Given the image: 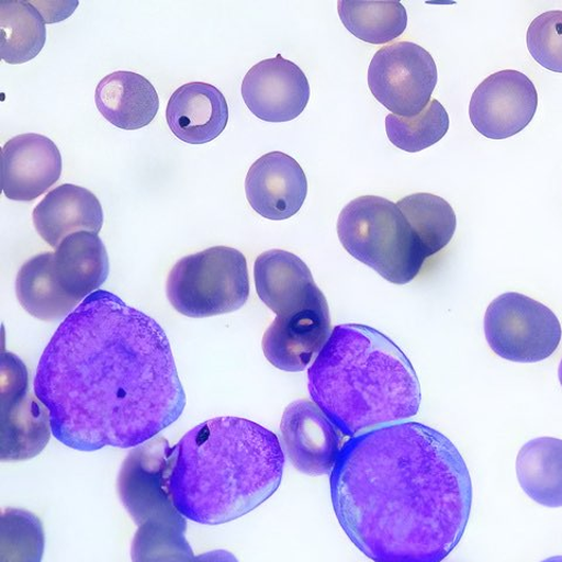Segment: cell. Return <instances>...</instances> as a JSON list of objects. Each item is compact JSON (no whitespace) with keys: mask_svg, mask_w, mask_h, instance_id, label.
Segmentation results:
<instances>
[{"mask_svg":"<svg viewBox=\"0 0 562 562\" xmlns=\"http://www.w3.org/2000/svg\"><path fill=\"white\" fill-rule=\"evenodd\" d=\"M33 390L49 413L53 436L87 452L143 446L175 424L187 404L164 328L102 290L52 337Z\"/></svg>","mask_w":562,"mask_h":562,"instance_id":"6da1fadb","label":"cell"},{"mask_svg":"<svg viewBox=\"0 0 562 562\" xmlns=\"http://www.w3.org/2000/svg\"><path fill=\"white\" fill-rule=\"evenodd\" d=\"M334 513L375 562H442L472 506L463 456L442 432L407 422L351 437L330 473Z\"/></svg>","mask_w":562,"mask_h":562,"instance_id":"7a4b0ae2","label":"cell"},{"mask_svg":"<svg viewBox=\"0 0 562 562\" xmlns=\"http://www.w3.org/2000/svg\"><path fill=\"white\" fill-rule=\"evenodd\" d=\"M284 467L274 432L249 419L217 417L188 431L173 447L170 495L184 518L222 525L272 497Z\"/></svg>","mask_w":562,"mask_h":562,"instance_id":"3957f363","label":"cell"},{"mask_svg":"<svg viewBox=\"0 0 562 562\" xmlns=\"http://www.w3.org/2000/svg\"><path fill=\"white\" fill-rule=\"evenodd\" d=\"M308 392L345 436L356 437L417 415L420 385L411 360L373 327L345 324L308 371Z\"/></svg>","mask_w":562,"mask_h":562,"instance_id":"277c9868","label":"cell"},{"mask_svg":"<svg viewBox=\"0 0 562 562\" xmlns=\"http://www.w3.org/2000/svg\"><path fill=\"white\" fill-rule=\"evenodd\" d=\"M345 250L395 285L411 283L427 259L397 204L380 196L349 202L338 220Z\"/></svg>","mask_w":562,"mask_h":562,"instance_id":"5b68a950","label":"cell"},{"mask_svg":"<svg viewBox=\"0 0 562 562\" xmlns=\"http://www.w3.org/2000/svg\"><path fill=\"white\" fill-rule=\"evenodd\" d=\"M250 295L248 261L227 246L183 257L167 279L171 306L189 318H210L241 308Z\"/></svg>","mask_w":562,"mask_h":562,"instance_id":"8992f818","label":"cell"},{"mask_svg":"<svg viewBox=\"0 0 562 562\" xmlns=\"http://www.w3.org/2000/svg\"><path fill=\"white\" fill-rule=\"evenodd\" d=\"M484 331L490 348L498 357L518 363L549 359L562 337L553 311L517 292L504 293L488 305Z\"/></svg>","mask_w":562,"mask_h":562,"instance_id":"52a82bcc","label":"cell"},{"mask_svg":"<svg viewBox=\"0 0 562 562\" xmlns=\"http://www.w3.org/2000/svg\"><path fill=\"white\" fill-rule=\"evenodd\" d=\"M437 79L430 53L411 42L380 48L368 69L369 90L386 110L402 117H414L428 108Z\"/></svg>","mask_w":562,"mask_h":562,"instance_id":"ba28073f","label":"cell"},{"mask_svg":"<svg viewBox=\"0 0 562 562\" xmlns=\"http://www.w3.org/2000/svg\"><path fill=\"white\" fill-rule=\"evenodd\" d=\"M2 397V441L0 460L22 462L42 453L49 442L50 417L43 402L30 391L25 363L10 353H2L0 371Z\"/></svg>","mask_w":562,"mask_h":562,"instance_id":"9c48e42d","label":"cell"},{"mask_svg":"<svg viewBox=\"0 0 562 562\" xmlns=\"http://www.w3.org/2000/svg\"><path fill=\"white\" fill-rule=\"evenodd\" d=\"M173 447L165 437H155L132 450L117 476V494L137 526L149 519L179 514L175 507L169 479Z\"/></svg>","mask_w":562,"mask_h":562,"instance_id":"30bf717a","label":"cell"},{"mask_svg":"<svg viewBox=\"0 0 562 562\" xmlns=\"http://www.w3.org/2000/svg\"><path fill=\"white\" fill-rule=\"evenodd\" d=\"M538 109L532 80L516 69L487 77L473 92L469 115L472 126L491 139H505L522 132Z\"/></svg>","mask_w":562,"mask_h":562,"instance_id":"8fae6325","label":"cell"},{"mask_svg":"<svg viewBox=\"0 0 562 562\" xmlns=\"http://www.w3.org/2000/svg\"><path fill=\"white\" fill-rule=\"evenodd\" d=\"M310 95L304 70L280 55L255 65L241 83L246 108L266 122H289L301 116Z\"/></svg>","mask_w":562,"mask_h":562,"instance_id":"7c38bea8","label":"cell"},{"mask_svg":"<svg viewBox=\"0 0 562 562\" xmlns=\"http://www.w3.org/2000/svg\"><path fill=\"white\" fill-rule=\"evenodd\" d=\"M281 443L291 464L308 476L330 474L341 452V436L319 407L307 400L289 404L281 418Z\"/></svg>","mask_w":562,"mask_h":562,"instance_id":"4fadbf2b","label":"cell"},{"mask_svg":"<svg viewBox=\"0 0 562 562\" xmlns=\"http://www.w3.org/2000/svg\"><path fill=\"white\" fill-rule=\"evenodd\" d=\"M330 334V314L325 299L303 311L277 315L263 334V356L280 371L304 372L313 358L319 356Z\"/></svg>","mask_w":562,"mask_h":562,"instance_id":"5bb4252c","label":"cell"},{"mask_svg":"<svg viewBox=\"0 0 562 562\" xmlns=\"http://www.w3.org/2000/svg\"><path fill=\"white\" fill-rule=\"evenodd\" d=\"M246 199L258 215L285 221L299 213L307 198V178L293 157L281 151L262 155L245 180Z\"/></svg>","mask_w":562,"mask_h":562,"instance_id":"9a60e30c","label":"cell"},{"mask_svg":"<svg viewBox=\"0 0 562 562\" xmlns=\"http://www.w3.org/2000/svg\"><path fill=\"white\" fill-rule=\"evenodd\" d=\"M3 191L11 201L32 202L55 186L61 176L63 158L50 138L22 134L2 149Z\"/></svg>","mask_w":562,"mask_h":562,"instance_id":"2e32d148","label":"cell"},{"mask_svg":"<svg viewBox=\"0 0 562 562\" xmlns=\"http://www.w3.org/2000/svg\"><path fill=\"white\" fill-rule=\"evenodd\" d=\"M255 283L260 301L277 315L303 311L326 299L305 261L284 250L258 256Z\"/></svg>","mask_w":562,"mask_h":562,"instance_id":"e0dca14e","label":"cell"},{"mask_svg":"<svg viewBox=\"0 0 562 562\" xmlns=\"http://www.w3.org/2000/svg\"><path fill=\"white\" fill-rule=\"evenodd\" d=\"M33 224L38 235L53 249L77 233L99 234L103 210L94 193L75 184H61L47 193L33 210Z\"/></svg>","mask_w":562,"mask_h":562,"instance_id":"ac0fdd59","label":"cell"},{"mask_svg":"<svg viewBox=\"0 0 562 562\" xmlns=\"http://www.w3.org/2000/svg\"><path fill=\"white\" fill-rule=\"evenodd\" d=\"M227 102L213 85L189 82L176 90L167 105V123L176 137L189 145H205L226 128Z\"/></svg>","mask_w":562,"mask_h":562,"instance_id":"d6986e66","label":"cell"},{"mask_svg":"<svg viewBox=\"0 0 562 562\" xmlns=\"http://www.w3.org/2000/svg\"><path fill=\"white\" fill-rule=\"evenodd\" d=\"M95 102L100 114L123 131L147 127L160 109L153 83L130 70L104 77L97 87Z\"/></svg>","mask_w":562,"mask_h":562,"instance_id":"ffe728a7","label":"cell"},{"mask_svg":"<svg viewBox=\"0 0 562 562\" xmlns=\"http://www.w3.org/2000/svg\"><path fill=\"white\" fill-rule=\"evenodd\" d=\"M55 268L64 290L82 303L108 280L110 257L97 234L82 232L60 243L55 252Z\"/></svg>","mask_w":562,"mask_h":562,"instance_id":"44dd1931","label":"cell"},{"mask_svg":"<svg viewBox=\"0 0 562 562\" xmlns=\"http://www.w3.org/2000/svg\"><path fill=\"white\" fill-rule=\"evenodd\" d=\"M15 293L22 307L43 322L60 321L81 304L59 283L55 252L34 256L24 263L16 276Z\"/></svg>","mask_w":562,"mask_h":562,"instance_id":"7402d4cb","label":"cell"},{"mask_svg":"<svg viewBox=\"0 0 562 562\" xmlns=\"http://www.w3.org/2000/svg\"><path fill=\"white\" fill-rule=\"evenodd\" d=\"M187 518L180 513L154 518L138 526L132 542L133 562H239L231 552L216 550L193 554L186 538Z\"/></svg>","mask_w":562,"mask_h":562,"instance_id":"603a6c76","label":"cell"},{"mask_svg":"<svg viewBox=\"0 0 562 562\" xmlns=\"http://www.w3.org/2000/svg\"><path fill=\"white\" fill-rule=\"evenodd\" d=\"M517 477L525 494L547 507H562V439L539 437L517 457Z\"/></svg>","mask_w":562,"mask_h":562,"instance_id":"cb8c5ba5","label":"cell"},{"mask_svg":"<svg viewBox=\"0 0 562 562\" xmlns=\"http://www.w3.org/2000/svg\"><path fill=\"white\" fill-rule=\"evenodd\" d=\"M46 21L33 2H0V56L10 65L38 57L46 43Z\"/></svg>","mask_w":562,"mask_h":562,"instance_id":"d4e9b609","label":"cell"},{"mask_svg":"<svg viewBox=\"0 0 562 562\" xmlns=\"http://www.w3.org/2000/svg\"><path fill=\"white\" fill-rule=\"evenodd\" d=\"M427 258L441 252L451 241L457 218L452 206L428 192L413 193L397 203Z\"/></svg>","mask_w":562,"mask_h":562,"instance_id":"484cf974","label":"cell"},{"mask_svg":"<svg viewBox=\"0 0 562 562\" xmlns=\"http://www.w3.org/2000/svg\"><path fill=\"white\" fill-rule=\"evenodd\" d=\"M341 23L358 40L373 45L389 44L408 26V13L400 2H347L340 0Z\"/></svg>","mask_w":562,"mask_h":562,"instance_id":"4316f807","label":"cell"},{"mask_svg":"<svg viewBox=\"0 0 562 562\" xmlns=\"http://www.w3.org/2000/svg\"><path fill=\"white\" fill-rule=\"evenodd\" d=\"M450 119L443 104L431 99L428 108L414 117L390 114L385 131L391 143L401 150L418 153L441 140L448 133Z\"/></svg>","mask_w":562,"mask_h":562,"instance_id":"83f0119b","label":"cell"},{"mask_svg":"<svg viewBox=\"0 0 562 562\" xmlns=\"http://www.w3.org/2000/svg\"><path fill=\"white\" fill-rule=\"evenodd\" d=\"M45 531L40 517L23 508H7L0 519V562H42Z\"/></svg>","mask_w":562,"mask_h":562,"instance_id":"f1b7e54d","label":"cell"},{"mask_svg":"<svg viewBox=\"0 0 562 562\" xmlns=\"http://www.w3.org/2000/svg\"><path fill=\"white\" fill-rule=\"evenodd\" d=\"M527 48L543 68L562 74V11L543 12L526 34Z\"/></svg>","mask_w":562,"mask_h":562,"instance_id":"f546056e","label":"cell"},{"mask_svg":"<svg viewBox=\"0 0 562 562\" xmlns=\"http://www.w3.org/2000/svg\"><path fill=\"white\" fill-rule=\"evenodd\" d=\"M541 562H562V557H552V558H549V559H544L543 561Z\"/></svg>","mask_w":562,"mask_h":562,"instance_id":"4dcf8cb0","label":"cell"},{"mask_svg":"<svg viewBox=\"0 0 562 562\" xmlns=\"http://www.w3.org/2000/svg\"><path fill=\"white\" fill-rule=\"evenodd\" d=\"M558 374H559L560 384L562 386V360H561L560 366H559Z\"/></svg>","mask_w":562,"mask_h":562,"instance_id":"1f68e13d","label":"cell"}]
</instances>
